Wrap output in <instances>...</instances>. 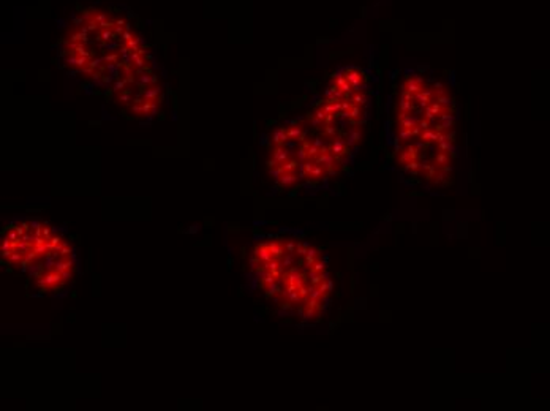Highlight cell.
Instances as JSON below:
<instances>
[{"instance_id": "obj_1", "label": "cell", "mask_w": 550, "mask_h": 411, "mask_svg": "<svg viewBox=\"0 0 550 411\" xmlns=\"http://www.w3.org/2000/svg\"><path fill=\"white\" fill-rule=\"evenodd\" d=\"M4 262L26 274L35 289L57 294L74 277L78 266L71 244L57 229L41 220H16L2 236Z\"/></svg>"}]
</instances>
